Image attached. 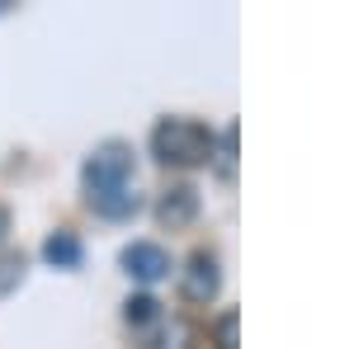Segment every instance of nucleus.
Segmentation results:
<instances>
[{
  "label": "nucleus",
  "instance_id": "nucleus-1",
  "mask_svg": "<svg viewBox=\"0 0 354 349\" xmlns=\"http://www.w3.org/2000/svg\"><path fill=\"white\" fill-rule=\"evenodd\" d=\"M81 185H85V203L95 217L123 222L142 208L137 194V156L128 142H100L81 165Z\"/></svg>",
  "mask_w": 354,
  "mask_h": 349
},
{
  "label": "nucleus",
  "instance_id": "nucleus-2",
  "mask_svg": "<svg viewBox=\"0 0 354 349\" xmlns=\"http://www.w3.org/2000/svg\"><path fill=\"white\" fill-rule=\"evenodd\" d=\"M218 151V133L198 118H180L170 113L151 128V156L161 165H175V170H194V165H208Z\"/></svg>",
  "mask_w": 354,
  "mask_h": 349
},
{
  "label": "nucleus",
  "instance_id": "nucleus-3",
  "mask_svg": "<svg viewBox=\"0 0 354 349\" xmlns=\"http://www.w3.org/2000/svg\"><path fill=\"white\" fill-rule=\"evenodd\" d=\"M218 288H222V260H218V250L198 245L189 260H185V269H180V293H185V302H213Z\"/></svg>",
  "mask_w": 354,
  "mask_h": 349
},
{
  "label": "nucleus",
  "instance_id": "nucleus-4",
  "mask_svg": "<svg viewBox=\"0 0 354 349\" xmlns=\"http://www.w3.org/2000/svg\"><path fill=\"white\" fill-rule=\"evenodd\" d=\"M118 265H123V274L128 279H137V283H161L165 274H170V255H165L156 241H133L123 255H118Z\"/></svg>",
  "mask_w": 354,
  "mask_h": 349
},
{
  "label": "nucleus",
  "instance_id": "nucleus-5",
  "mask_svg": "<svg viewBox=\"0 0 354 349\" xmlns=\"http://www.w3.org/2000/svg\"><path fill=\"white\" fill-rule=\"evenodd\" d=\"M194 217H198V189L194 185H170L156 198V222L165 232H185Z\"/></svg>",
  "mask_w": 354,
  "mask_h": 349
},
{
  "label": "nucleus",
  "instance_id": "nucleus-6",
  "mask_svg": "<svg viewBox=\"0 0 354 349\" xmlns=\"http://www.w3.org/2000/svg\"><path fill=\"white\" fill-rule=\"evenodd\" d=\"M137 349H194V326L185 317H170V321H156V330L142 340Z\"/></svg>",
  "mask_w": 354,
  "mask_h": 349
},
{
  "label": "nucleus",
  "instance_id": "nucleus-7",
  "mask_svg": "<svg viewBox=\"0 0 354 349\" xmlns=\"http://www.w3.org/2000/svg\"><path fill=\"white\" fill-rule=\"evenodd\" d=\"M43 260H48L53 269H76V265H81V236L66 232V227L53 232V236L43 241Z\"/></svg>",
  "mask_w": 354,
  "mask_h": 349
},
{
  "label": "nucleus",
  "instance_id": "nucleus-8",
  "mask_svg": "<svg viewBox=\"0 0 354 349\" xmlns=\"http://www.w3.org/2000/svg\"><path fill=\"white\" fill-rule=\"evenodd\" d=\"M123 321L137 326V330H142V326H156L161 321V302H156L151 293H133L128 302H123Z\"/></svg>",
  "mask_w": 354,
  "mask_h": 349
},
{
  "label": "nucleus",
  "instance_id": "nucleus-9",
  "mask_svg": "<svg viewBox=\"0 0 354 349\" xmlns=\"http://www.w3.org/2000/svg\"><path fill=\"white\" fill-rule=\"evenodd\" d=\"M213 161H218V175H222V180H236V123H232V128L218 137Z\"/></svg>",
  "mask_w": 354,
  "mask_h": 349
},
{
  "label": "nucleus",
  "instance_id": "nucleus-10",
  "mask_svg": "<svg viewBox=\"0 0 354 349\" xmlns=\"http://www.w3.org/2000/svg\"><path fill=\"white\" fill-rule=\"evenodd\" d=\"M24 279V255L19 250H10V255H0V297L10 293L15 283Z\"/></svg>",
  "mask_w": 354,
  "mask_h": 349
},
{
  "label": "nucleus",
  "instance_id": "nucleus-11",
  "mask_svg": "<svg viewBox=\"0 0 354 349\" xmlns=\"http://www.w3.org/2000/svg\"><path fill=\"white\" fill-rule=\"evenodd\" d=\"M213 349H236V312H222L213 321Z\"/></svg>",
  "mask_w": 354,
  "mask_h": 349
},
{
  "label": "nucleus",
  "instance_id": "nucleus-12",
  "mask_svg": "<svg viewBox=\"0 0 354 349\" xmlns=\"http://www.w3.org/2000/svg\"><path fill=\"white\" fill-rule=\"evenodd\" d=\"M5 232H10V208L0 203V241H5Z\"/></svg>",
  "mask_w": 354,
  "mask_h": 349
}]
</instances>
